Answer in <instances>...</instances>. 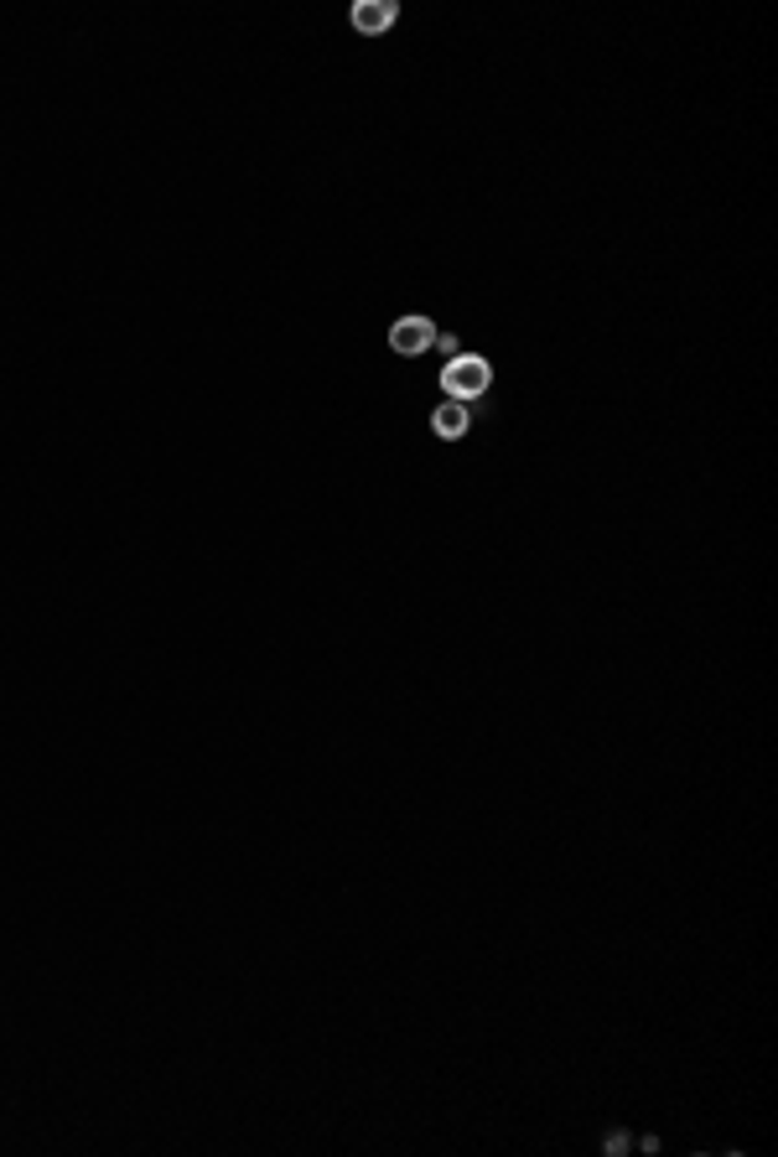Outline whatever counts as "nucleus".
Masks as SVG:
<instances>
[{
    "mask_svg": "<svg viewBox=\"0 0 778 1157\" xmlns=\"http://www.w3.org/2000/svg\"><path fill=\"white\" fill-rule=\"evenodd\" d=\"M395 16H400V5H395V0H358V5H354V26L364 31V37L390 31V26H395Z\"/></svg>",
    "mask_w": 778,
    "mask_h": 1157,
    "instance_id": "3",
    "label": "nucleus"
},
{
    "mask_svg": "<svg viewBox=\"0 0 778 1157\" xmlns=\"http://www.w3.org/2000/svg\"><path fill=\"white\" fill-rule=\"evenodd\" d=\"M431 343H436V322H431V317H400V322L390 328V348L405 358L425 354Z\"/></svg>",
    "mask_w": 778,
    "mask_h": 1157,
    "instance_id": "2",
    "label": "nucleus"
},
{
    "mask_svg": "<svg viewBox=\"0 0 778 1157\" xmlns=\"http://www.w3.org/2000/svg\"><path fill=\"white\" fill-rule=\"evenodd\" d=\"M436 348H442V354H447V358H457V354H462V348H457V338H451V332H436Z\"/></svg>",
    "mask_w": 778,
    "mask_h": 1157,
    "instance_id": "5",
    "label": "nucleus"
},
{
    "mask_svg": "<svg viewBox=\"0 0 778 1157\" xmlns=\"http://www.w3.org/2000/svg\"><path fill=\"white\" fill-rule=\"evenodd\" d=\"M442 384H447L451 400L472 405L477 395H488V390H494V364H488L483 354H457V358H447V369H442Z\"/></svg>",
    "mask_w": 778,
    "mask_h": 1157,
    "instance_id": "1",
    "label": "nucleus"
},
{
    "mask_svg": "<svg viewBox=\"0 0 778 1157\" xmlns=\"http://www.w3.org/2000/svg\"><path fill=\"white\" fill-rule=\"evenodd\" d=\"M468 425H472V410L462 400H447L436 416H431V431H436V436H447V442L468 436Z\"/></svg>",
    "mask_w": 778,
    "mask_h": 1157,
    "instance_id": "4",
    "label": "nucleus"
}]
</instances>
